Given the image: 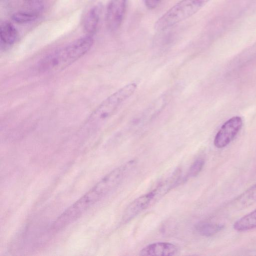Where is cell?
Masks as SVG:
<instances>
[{
  "label": "cell",
  "mask_w": 256,
  "mask_h": 256,
  "mask_svg": "<svg viewBox=\"0 0 256 256\" xmlns=\"http://www.w3.org/2000/svg\"><path fill=\"white\" fill-rule=\"evenodd\" d=\"M256 202V183L236 198L230 203L231 208L240 210Z\"/></svg>",
  "instance_id": "cell-9"
},
{
  "label": "cell",
  "mask_w": 256,
  "mask_h": 256,
  "mask_svg": "<svg viewBox=\"0 0 256 256\" xmlns=\"http://www.w3.org/2000/svg\"><path fill=\"white\" fill-rule=\"evenodd\" d=\"M38 14L32 12H18L12 16V19L18 24H25L36 20Z\"/></svg>",
  "instance_id": "cell-14"
},
{
  "label": "cell",
  "mask_w": 256,
  "mask_h": 256,
  "mask_svg": "<svg viewBox=\"0 0 256 256\" xmlns=\"http://www.w3.org/2000/svg\"><path fill=\"white\" fill-rule=\"evenodd\" d=\"M210 0H181L166 12L154 24L158 32L164 31L190 17Z\"/></svg>",
  "instance_id": "cell-4"
},
{
  "label": "cell",
  "mask_w": 256,
  "mask_h": 256,
  "mask_svg": "<svg viewBox=\"0 0 256 256\" xmlns=\"http://www.w3.org/2000/svg\"><path fill=\"white\" fill-rule=\"evenodd\" d=\"M113 190L112 184L104 176L58 216L53 224V230L58 231L72 223Z\"/></svg>",
  "instance_id": "cell-2"
},
{
  "label": "cell",
  "mask_w": 256,
  "mask_h": 256,
  "mask_svg": "<svg viewBox=\"0 0 256 256\" xmlns=\"http://www.w3.org/2000/svg\"><path fill=\"white\" fill-rule=\"evenodd\" d=\"M204 164V160L202 158L196 160L190 166L188 173V178L197 176L202 170Z\"/></svg>",
  "instance_id": "cell-15"
},
{
  "label": "cell",
  "mask_w": 256,
  "mask_h": 256,
  "mask_svg": "<svg viewBox=\"0 0 256 256\" xmlns=\"http://www.w3.org/2000/svg\"><path fill=\"white\" fill-rule=\"evenodd\" d=\"M224 226L220 224L202 222L195 226L196 231L201 236H211L221 231Z\"/></svg>",
  "instance_id": "cell-13"
},
{
  "label": "cell",
  "mask_w": 256,
  "mask_h": 256,
  "mask_svg": "<svg viewBox=\"0 0 256 256\" xmlns=\"http://www.w3.org/2000/svg\"><path fill=\"white\" fill-rule=\"evenodd\" d=\"M100 8L98 6L90 9L84 16L83 28L88 35L92 36L96 31L100 20Z\"/></svg>",
  "instance_id": "cell-10"
},
{
  "label": "cell",
  "mask_w": 256,
  "mask_h": 256,
  "mask_svg": "<svg viewBox=\"0 0 256 256\" xmlns=\"http://www.w3.org/2000/svg\"><path fill=\"white\" fill-rule=\"evenodd\" d=\"M162 1V0H144L146 6L150 10L156 8Z\"/></svg>",
  "instance_id": "cell-17"
},
{
  "label": "cell",
  "mask_w": 256,
  "mask_h": 256,
  "mask_svg": "<svg viewBox=\"0 0 256 256\" xmlns=\"http://www.w3.org/2000/svg\"><path fill=\"white\" fill-rule=\"evenodd\" d=\"M243 124L242 118L238 116L231 118L220 127L215 136L214 145L218 148L226 146L234 138Z\"/></svg>",
  "instance_id": "cell-5"
},
{
  "label": "cell",
  "mask_w": 256,
  "mask_h": 256,
  "mask_svg": "<svg viewBox=\"0 0 256 256\" xmlns=\"http://www.w3.org/2000/svg\"><path fill=\"white\" fill-rule=\"evenodd\" d=\"M158 200L154 190L137 198L125 209L122 219V222L125 224L128 222Z\"/></svg>",
  "instance_id": "cell-6"
},
{
  "label": "cell",
  "mask_w": 256,
  "mask_h": 256,
  "mask_svg": "<svg viewBox=\"0 0 256 256\" xmlns=\"http://www.w3.org/2000/svg\"><path fill=\"white\" fill-rule=\"evenodd\" d=\"M136 88V83H130L108 97L92 113L88 120L87 126L95 128L104 124L119 106L134 93Z\"/></svg>",
  "instance_id": "cell-3"
},
{
  "label": "cell",
  "mask_w": 256,
  "mask_h": 256,
  "mask_svg": "<svg viewBox=\"0 0 256 256\" xmlns=\"http://www.w3.org/2000/svg\"><path fill=\"white\" fill-rule=\"evenodd\" d=\"M18 33L16 28L8 22H4L0 26V38L2 44L11 45L16 40Z\"/></svg>",
  "instance_id": "cell-11"
},
{
  "label": "cell",
  "mask_w": 256,
  "mask_h": 256,
  "mask_svg": "<svg viewBox=\"0 0 256 256\" xmlns=\"http://www.w3.org/2000/svg\"><path fill=\"white\" fill-rule=\"evenodd\" d=\"M178 252V247L168 242H157L143 248L139 252L140 256H172Z\"/></svg>",
  "instance_id": "cell-8"
},
{
  "label": "cell",
  "mask_w": 256,
  "mask_h": 256,
  "mask_svg": "<svg viewBox=\"0 0 256 256\" xmlns=\"http://www.w3.org/2000/svg\"><path fill=\"white\" fill-rule=\"evenodd\" d=\"M26 2L30 12L38 14L42 8V4L40 0H26Z\"/></svg>",
  "instance_id": "cell-16"
},
{
  "label": "cell",
  "mask_w": 256,
  "mask_h": 256,
  "mask_svg": "<svg viewBox=\"0 0 256 256\" xmlns=\"http://www.w3.org/2000/svg\"><path fill=\"white\" fill-rule=\"evenodd\" d=\"M93 43L92 36L81 37L44 57L38 63V70L46 73L62 70L84 56Z\"/></svg>",
  "instance_id": "cell-1"
},
{
  "label": "cell",
  "mask_w": 256,
  "mask_h": 256,
  "mask_svg": "<svg viewBox=\"0 0 256 256\" xmlns=\"http://www.w3.org/2000/svg\"><path fill=\"white\" fill-rule=\"evenodd\" d=\"M127 0H110L106 11V22L108 29L115 31L120 26L124 16Z\"/></svg>",
  "instance_id": "cell-7"
},
{
  "label": "cell",
  "mask_w": 256,
  "mask_h": 256,
  "mask_svg": "<svg viewBox=\"0 0 256 256\" xmlns=\"http://www.w3.org/2000/svg\"><path fill=\"white\" fill-rule=\"evenodd\" d=\"M233 228L238 232L256 228V209L236 220L234 223Z\"/></svg>",
  "instance_id": "cell-12"
}]
</instances>
